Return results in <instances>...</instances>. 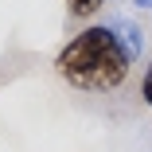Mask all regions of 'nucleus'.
Returning <instances> with one entry per match:
<instances>
[{"instance_id": "obj_2", "label": "nucleus", "mask_w": 152, "mask_h": 152, "mask_svg": "<svg viewBox=\"0 0 152 152\" xmlns=\"http://www.w3.org/2000/svg\"><path fill=\"white\" fill-rule=\"evenodd\" d=\"M109 27H113V35H117V43H121V51L129 55V63H137L140 58V51H144V39H140V27L133 23V20H109Z\"/></svg>"}, {"instance_id": "obj_4", "label": "nucleus", "mask_w": 152, "mask_h": 152, "mask_svg": "<svg viewBox=\"0 0 152 152\" xmlns=\"http://www.w3.org/2000/svg\"><path fill=\"white\" fill-rule=\"evenodd\" d=\"M140 98L152 105V66H148V70H144V78H140Z\"/></svg>"}, {"instance_id": "obj_3", "label": "nucleus", "mask_w": 152, "mask_h": 152, "mask_svg": "<svg viewBox=\"0 0 152 152\" xmlns=\"http://www.w3.org/2000/svg\"><path fill=\"white\" fill-rule=\"evenodd\" d=\"M98 8H102V0H66V12H70V16H78V20L94 16Z\"/></svg>"}, {"instance_id": "obj_5", "label": "nucleus", "mask_w": 152, "mask_h": 152, "mask_svg": "<svg viewBox=\"0 0 152 152\" xmlns=\"http://www.w3.org/2000/svg\"><path fill=\"white\" fill-rule=\"evenodd\" d=\"M137 4H140V8H152V0H137Z\"/></svg>"}, {"instance_id": "obj_1", "label": "nucleus", "mask_w": 152, "mask_h": 152, "mask_svg": "<svg viewBox=\"0 0 152 152\" xmlns=\"http://www.w3.org/2000/svg\"><path fill=\"white\" fill-rule=\"evenodd\" d=\"M129 55L121 51L117 35L109 23H90L70 43L55 55V74L70 82L74 90H90V94H109L125 82L129 74Z\"/></svg>"}]
</instances>
